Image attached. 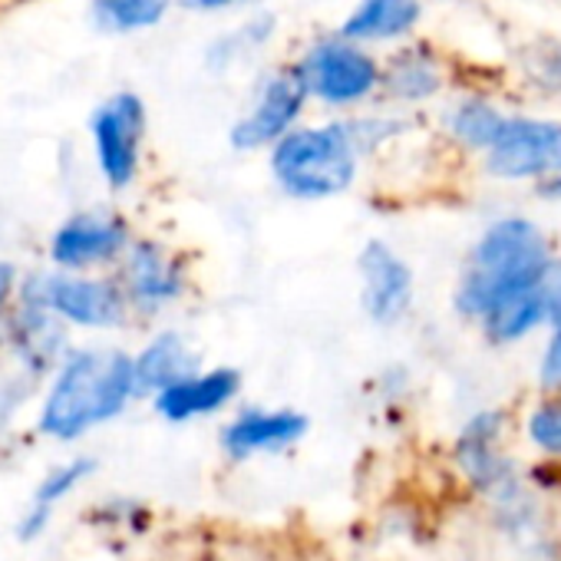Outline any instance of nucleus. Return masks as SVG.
Returning a JSON list of instances; mask_svg holds the SVG:
<instances>
[{
  "mask_svg": "<svg viewBox=\"0 0 561 561\" xmlns=\"http://www.w3.org/2000/svg\"><path fill=\"white\" fill-rule=\"evenodd\" d=\"M548 267H551L548 244L535 225L522 218L499 221L485 231V238L472 254L469 274L459 288V308L466 314L482 318L502 298L541 288Z\"/></svg>",
  "mask_w": 561,
  "mask_h": 561,
  "instance_id": "f03ea898",
  "label": "nucleus"
},
{
  "mask_svg": "<svg viewBox=\"0 0 561 561\" xmlns=\"http://www.w3.org/2000/svg\"><path fill=\"white\" fill-rule=\"evenodd\" d=\"M387 87H390L393 96L423 100V96L439 90V70L423 54H403L400 60H393V67L387 73Z\"/></svg>",
  "mask_w": 561,
  "mask_h": 561,
  "instance_id": "aec40b11",
  "label": "nucleus"
},
{
  "mask_svg": "<svg viewBox=\"0 0 561 561\" xmlns=\"http://www.w3.org/2000/svg\"><path fill=\"white\" fill-rule=\"evenodd\" d=\"M295 73L308 93L334 106L357 103L380 83V70L374 57H367L351 41H324L311 47Z\"/></svg>",
  "mask_w": 561,
  "mask_h": 561,
  "instance_id": "39448f33",
  "label": "nucleus"
},
{
  "mask_svg": "<svg viewBox=\"0 0 561 561\" xmlns=\"http://www.w3.org/2000/svg\"><path fill=\"white\" fill-rule=\"evenodd\" d=\"M136 393L133 360L116 351L73 354L44 403L41 426L57 439H77L96 423L113 420Z\"/></svg>",
  "mask_w": 561,
  "mask_h": 561,
  "instance_id": "f257e3e1",
  "label": "nucleus"
},
{
  "mask_svg": "<svg viewBox=\"0 0 561 561\" xmlns=\"http://www.w3.org/2000/svg\"><path fill=\"white\" fill-rule=\"evenodd\" d=\"M495 430H499V416L485 413V416L472 420L469 430L459 439V459H462L466 472L479 485H495L505 476V466H502V459L495 456V446H492Z\"/></svg>",
  "mask_w": 561,
  "mask_h": 561,
  "instance_id": "f3484780",
  "label": "nucleus"
},
{
  "mask_svg": "<svg viewBox=\"0 0 561 561\" xmlns=\"http://www.w3.org/2000/svg\"><path fill=\"white\" fill-rule=\"evenodd\" d=\"M251 0H192V8L198 11H231V8H244Z\"/></svg>",
  "mask_w": 561,
  "mask_h": 561,
  "instance_id": "393cba45",
  "label": "nucleus"
},
{
  "mask_svg": "<svg viewBox=\"0 0 561 561\" xmlns=\"http://www.w3.org/2000/svg\"><path fill=\"white\" fill-rule=\"evenodd\" d=\"M90 472H93V462H90V459H77V462H70V466L54 469V472L41 482V489H37V495H34V505H31V512H27V518H24V525H21V535H24V538H34V535L47 525L54 505H57L60 499H67Z\"/></svg>",
  "mask_w": 561,
  "mask_h": 561,
  "instance_id": "a211bd4d",
  "label": "nucleus"
},
{
  "mask_svg": "<svg viewBox=\"0 0 561 561\" xmlns=\"http://www.w3.org/2000/svg\"><path fill=\"white\" fill-rule=\"evenodd\" d=\"M558 314V334L545 354V364H541V383L548 387H561V308L554 311Z\"/></svg>",
  "mask_w": 561,
  "mask_h": 561,
  "instance_id": "5701e85b",
  "label": "nucleus"
},
{
  "mask_svg": "<svg viewBox=\"0 0 561 561\" xmlns=\"http://www.w3.org/2000/svg\"><path fill=\"white\" fill-rule=\"evenodd\" d=\"M126 248H129V231L123 221L87 211V215H73L57 228L50 241V257L67 271H83L119 257Z\"/></svg>",
  "mask_w": 561,
  "mask_h": 561,
  "instance_id": "1a4fd4ad",
  "label": "nucleus"
},
{
  "mask_svg": "<svg viewBox=\"0 0 561 561\" xmlns=\"http://www.w3.org/2000/svg\"><path fill=\"white\" fill-rule=\"evenodd\" d=\"M551 311H554V291H548L541 285V288H531V291H518L512 298H502L499 305H492L482 314V321H485V331L495 341H515V337L528 334L538 321H545Z\"/></svg>",
  "mask_w": 561,
  "mask_h": 561,
  "instance_id": "dca6fc26",
  "label": "nucleus"
},
{
  "mask_svg": "<svg viewBox=\"0 0 561 561\" xmlns=\"http://www.w3.org/2000/svg\"><path fill=\"white\" fill-rule=\"evenodd\" d=\"M241 387V377L234 370H208V374H188L156 397V410L165 420H192L221 410Z\"/></svg>",
  "mask_w": 561,
  "mask_h": 561,
  "instance_id": "f8f14e48",
  "label": "nucleus"
},
{
  "mask_svg": "<svg viewBox=\"0 0 561 561\" xmlns=\"http://www.w3.org/2000/svg\"><path fill=\"white\" fill-rule=\"evenodd\" d=\"M169 11V0H93L100 27L113 34H133L156 27Z\"/></svg>",
  "mask_w": 561,
  "mask_h": 561,
  "instance_id": "6ab92c4d",
  "label": "nucleus"
},
{
  "mask_svg": "<svg viewBox=\"0 0 561 561\" xmlns=\"http://www.w3.org/2000/svg\"><path fill=\"white\" fill-rule=\"evenodd\" d=\"M305 100H308V90L298 80V73L271 77L261 87L251 113L231 129V142L238 149H261L267 142H277L285 133H291Z\"/></svg>",
  "mask_w": 561,
  "mask_h": 561,
  "instance_id": "6e6552de",
  "label": "nucleus"
},
{
  "mask_svg": "<svg viewBox=\"0 0 561 561\" xmlns=\"http://www.w3.org/2000/svg\"><path fill=\"white\" fill-rule=\"evenodd\" d=\"M308 430V420L301 413H261L251 410L244 416H238L228 430H225V449L231 456H251V453H267V449H285L295 439H301V433Z\"/></svg>",
  "mask_w": 561,
  "mask_h": 561,
  "instance_id": "ddd939ff",
  "label": "nucleus"
},
{
  "mask_svg": "<svg viewBox=\"0 0 561 561\" xmlns=\"http://www.w3.org/2000/svg\"><path fill=\"white\" fill-rule=\"evenodd\" d=\"M360 274H364L367 314L380 324H393L410 305V291H413L410 267L383 241H370L360 254Z\"/></svg>",
  "mask_w": 561,
  "mask_h": 561,
  "instance_id": "9d476101",
  "label": "nucleus"
},
{
  "mask_svg": "<svg viewBox=\"0 0 561 561\" xmlns=\"http://www.w3.org/2000/svg\"><path fill=\"white\" fill-rule=\"evenodd\" d=\"M420 21L416 0H364L344 21V41H390L413 31Z\"/></svg>",
  "mask_w": 561,
  "mask_h": 561,
  "instance_id": "4468645a",
  "label": "nucleus"
},
{
  "mask_svg": "<svg viewBox=\"0 0 561 561\" xmlns=\"http://www.w3.org/2000/svg\"><path fill=\"white\" fill-rule=\"evenodd\" d=\"M548 73L554 77V83H561V47L548 57Z\"/></svg>",
  "mask_w": 561,
  "mask_h": 561,
  "instance_id": "a878e982",
  "label": "nucleus"
},
{
  "mask_svg": "<svg viewBox=\"0 0 561 561\" xmlns=\"http://www.w3.org/2000/svg\"><path fill=\"white\" fill-rule=\"evenodd\" d=\"M548 192H551V195H561V179H554V182L548 185Z\"/></svg>",
  "mask_w": 561,
  "mask_h": 561,
  "instance_id": "bb28decb",
  "label": "nucleus"
},
{
  "mask_svg": "<svg viewBox=\"0 0 561 561\" xmlns=\"http://www.w3.org/2000/svg\"><path fill=\"white\" fill-rule=\"evenodd\" d=\"M126 298L142 308H162L182 295V267L152 241H136L126 248Z\"/></svg>",
  "mask_w": 561,
  "mask_h": 561,
  "instance_id": "9b49d317",
  "label": "nucleus"
},
{
  "mask_svg": "<svg viewBox=\"0 0 561 561\" xmlns=\"http://www.w3.org/2000/svg\"><path fill=\"white\" fill-rule=\"evenodd\" d=\"M195 374V357L188 354L185 341L179 334L156 337L136 360H133V380L136 390H165L169 383Z\"/></svg>",
  "mask_w": 561,
  "mask_h": 561,
  "instance_id": "2eb2a0df",
  "label": "nucleus"
},
{
  "mask_svg": "<svg viewBox=\"0 0 561 561\" xmlns=\"http://www.w3.org/2000/svg\"><path fill=\"white\" fill-rule=\"evenodd\" d=\"M14 285H18V271H14V264L0 261V311L8 308V301H11V295H14Z\"/></svg>",
  "mask_w": 561,
  "mask_h": 561,
  "instance_id": "b1692460",
  "label": "nucleus"
},
{
  "mask_svg": "<svg viewBox=\"0 0 561 561\" xmlns=\"http://www.w3.org/2000/svg\"><path fill=\"white\" fill-rule=\"evenodd\" d=\"M502 123L505 119L489 103H462L453 116V133L469 146H492Z\"/></svg>",
  "mask_w": 561,
  "mask_h": 561,
  "instance_id": "412c9836",
  "label": "nucleus"
},
{
  "mask_svg": "<svg viewBox=\"0 0 561 561\" xmlns=\"http://www.w3.org/2000/svg\"><path fill=\"white\" fill-rule=\"evenodd\" d=\"M489 169L505 179L561 172V126L541 119H505L489 146Z\"/></svg>",
  "mask_w": 561,
  "mask_h": 561,
  "instance_id": "0eeeda50",
  "label": "nucleus"
},
{
  "mask_svg": "<svg viewBox=\"0 0 561 561\" xmlns=\"http://www.w3.org/2000/svg\"><path fill=\"white\" fill-rule=\"evenodd\" d=\"M354 146L357 136H351L347 126L295 129L277 139L271 169L291 195L328 198L354 182L357 172Z\"/></svg>",
  "mask_w": 561,
  "mask_h": 561,
  "instance_id": "7ed1b4c3",
  "label": "nucleus"
},
{
  "mask_svg": "<svg viewBox=\"0 0 561 561\" xmlns=\"http://www.w3.org/2000/svg\"><path fill=\"white\" fill-rule=\"evenodd\" d=\"M27 301L80 328H116L126 318V295L96 277L44 274L27 288Z\"/></svg>",
  "mask_w": 561,
  "mask_h": 561,
  "instance_id": "20e7f679",
  "label": "nucleus"
},
{
  "mask_svg": "<svg viewBox=\"0 0 561 561\" xmlns=\"http://www.w3.org/2000/svg\"><path fill=\"white\" fill-rule=\"evenodd\" d=\"M528 430H531V439L538 446H545L551 453H561V400L538 407L531 423H528Z\"/></svg>",
  "mask_w": 561,
  "mask_h": 561,
  "instance_id": "4be33fe9",
  "label": "nucleus"
},
{
  "mask_svg": "<svg viewBox=\"0 0 561 561\" xmlns=\"http://www.w3.org/2000/svg\"><path fill=\"white\" fill-rule=\"evenodd\" d=\"M142 133H146V110L139 96L116 93L100 106L93 119V142H96L100 169L113 188H126L136 179Z\"/></svg>",
  "mask_w": 561,
  "mask_h": 561,
  "instance_id": "423d86ee",
  "label": "nucleus"
}]
</instances>
